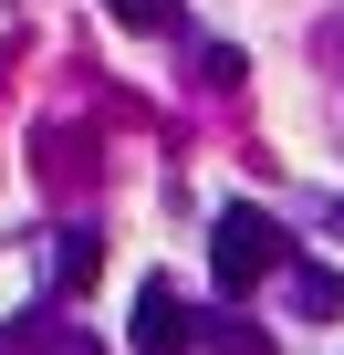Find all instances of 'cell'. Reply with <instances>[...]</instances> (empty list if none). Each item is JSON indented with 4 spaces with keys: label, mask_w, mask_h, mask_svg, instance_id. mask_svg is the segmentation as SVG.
Listing matches in <instances>:
<instances>
[{
    "label": "cell",
    "mask_w": 344,
    "mask_h": 355,
    "mask_svg": "<svg viewBox=\"0 0 344 355\" xmlns=\"http://www.w3.org/2000/svg\"><path fill=\"white\" fill-rule=\"evenodd\" d=\"M282 261H292V241L271 230V209L230 199V209H219V230H209V272H219V293H251V282H271Z\"/></svg>",
    "instance_id": "6da1fadb"
},
{
    "label": "cell",
    "mask_w": 344,
    "mask_h": 355,
    "mask_svg": "<svg viewBox=\"0 0 344 355\" xmlns=\"http://www.w3.org/2000/svg\"><path fill=\"white\" fill-rule=\"evenodd\" d=\"M125 345L136 355H188V303H178V282H136V324H125Z\"/></svg>",
    "instance_id": "7a4b0ae2"
},
{
    "label": "cell",
    "mask_w": 344,
    "mask_h": 355,
    "mask_svg": "<svg viewBox=\"0 0 344 355\" xmlns=\"http://www.w3.org/2000/svg\"><path fill=\"white\" fill-rule=\"evenodd\" d=\"M282 272H292V303L313 324H344V272H323V261H282Z\"/></svg>",
    "instance_id": "3957f363"
},
{
    "label": "cell",
    "mask_w": 344,
    "mask_h": 355,
    "mask_svg": "<svg viewBox=\"0 0 344 355\" xmlns=\"http://www.w3.org/2000/svg\"><path fill=\"white\" fill-rule=\"evenodd\" d=\"M53 282H63V293H94V282H105V241H94V230H63V251H53Z\"/></svg>",
    "instance_id": "277c9868"
},
{
    "label": "cell",
    "mask_w": 344,
    "mask_h": 355,
    "mask_svg": "<svg viewBox=\"0 0 344 355\" xmlns=\"http://www.w3.org/2000/svg\"><path fill=\"white\" fill-rule=\"evenodd\" d=\"M240 73H251L240 42H209V53H199V84H209V94H240Z\"/></svg>",
    "instance_id": "5b68a950"
},
{
    "label": "cell",
    "mask_w": 344,
    "mask_h": 355,
    "mask_svg": "<svg viewBox=\"0 0 344 355\" xmlns=\"http://www.w3.org/2000/svg\"><path fill=\"white\" fill-rule=\"evenodd\" d=\"M125 32H178V0H105Z\"/></svg>",
    "instance_id": "8992f818"
},
{
    "label": "cell",
    "mask_w": 344,
    "mask_h": 355,
    "mask_svg": "<svg viewBox=\"0 0 344 355\" xmlns=\"http://www.w3.org/2000/svg\"><path fill=\"white\" fill-rule=\"evenodd\" d=\"M209 355H271V334H251V324H219V334H209Z\"/></svg>",
    "instance_id": "52a82bcc"
}]
</instances>
